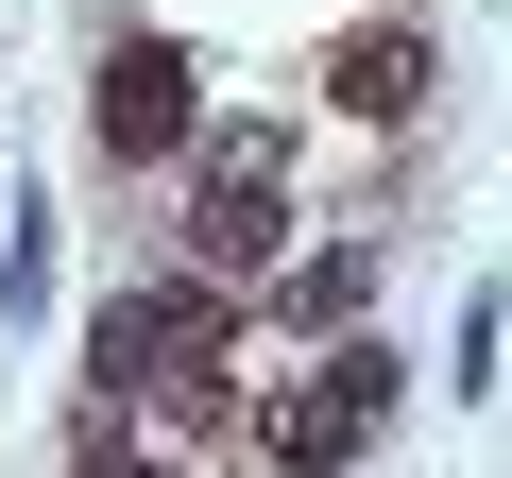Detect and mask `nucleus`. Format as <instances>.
Segmentation results:
<instances>
[{
  "instance_id": "3",
  "label": "nucleus",
  "mask_w": 512,
  "mask_h": 478,
  "mask_svg": "<svg viewBox=\"0 0 512 478\" xmlns=\"http://www.w3.org/2000/svg\"><path fill=\"white\" fill-rule=\"evenodd\" d=\"M325 86H342V120H410V103L444 86V52H427L410 18H376V35H342V52H325Z\"/></svg>"
},
{
  "instance_id": "2",
  "label": "nucleus",
  "mask_w": 512,
  "mask_h": 478,
  "mask_svg": "<svg viewBox=\"0 0 512 478\" xmlns=\"http://www.w3.org/2000/svg\"><path fill=\"white\" fill-rule=\"evenodd\" d=\"M188 257L205 274H274L291 257V171L256 137H205V205H188Z\"/></svg>"
},
{
  "instance_id": "7",
  "label": "nucleus",
  "mask_w": 512,
  "mask_h": 478,
  "mask_svg": "<svg viewBox=\"0 0 512 478\" xmlns=\"http://www.w3.org/2000/svg\"><path fill=\"white\" fill-rule=\"evenodd\" d=\"M325 393H342V410H359V427H376V410H393V393H410V359H393V342H359V325H342V342H325Z\"/></svg>"
},
{
  "instance_id": "4",
  "label": "nucleus",
  "mask_w": 512,
  "mask_h": 478,
  "mask_svg": "<svg viewBox=\"0 0 512 478\" xmlns=\"http://www.w3.org/2000/svg\"><path fill=\"white\" fill-rule=\"evenodd\" d=\"M359 291H376V257H359V239H325V257H291V274H274V325L342 342V325H359Z\"/></svg>"
},
{
  "instance_id": "6",
  "label": "nucleus",
  "mask_w": 512,
  "mask_h": 478,
  "mask_svg": "<svg viewBox=\"0 0 512 478\" xmlns=\"http://www.w3.org/2000/svg\"><path fill=\"white\" fill-rule=\"evenodd\" d=\"M256 461H274V478H342V461H359V410H342V393H308V410L256 427Z\"/></svg>"
},
{
  "instance_id": "8",
  "label": "nucleus",
  "mask_w": 512,
  "mask_h": 478,
  "mask_svg": "<svg viewBox=\"0 0 512 478\" xmlns=\"http://www.w3.org/2000/svg\"><path fill=\"white\" fill-rule=\"evenodd\" d=\"M69 478H171V461H154V444L120 427V393H103V410H86V444H69Z\"/></svg>"
},
{
  "instance_id": "5",
  "label": "nucleus",
  "mask_w": 512,
  "mask_h": 478,
  "mask_svg": "<svg viewBox=\"0 0 512 478\" xmlns=\"http://www.w3.org/2000/svg\"><path fill=\"white\" fill-rule=\"evenodd\" d=\"M154 376H171V325H154V291L86 308V393H154Z\"/></svg>"
},
{
  "instance_id": "1",
  "label": "nucleus",
  "mask_w": 512,
  "mask_h": 478,
  "mask_svg": "<svg viewBox=\"0 0 512 478\" xmlns=\"http://www.w3.org/2000/svg\"><path fill=\"white\" fill-rule=\"evenodd\" d=\"M86 154H120V171L205 154V69H188V35H103V69H86Z\"/></svg>"
}]
</instances>
